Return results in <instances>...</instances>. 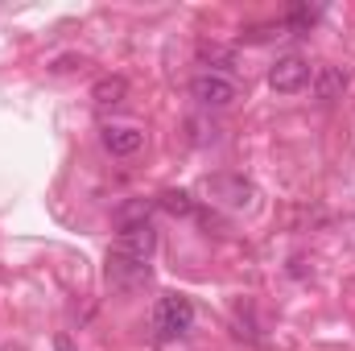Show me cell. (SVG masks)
I'll return each mask as SVG.
<instances>
[{"mask_svg":"<svg viewBox=\"0 0 355 351\" xmlns=\"http://www.w3.org/2000/svg\"><path fill=\"white\" fill-rule=\"evenodd\" d=\"M190 327H194V306H190V298H182V293L157 298V306H153V331H157L162 339H182Z\"/></svg>","mask_w":355,"mask_h":351,"instance_id":"obj_1","label":"cell"},{"mask_svg":"<svg viewBox=\"0 0 355 351\" xmlns=\"http://www.w3.org/2000/svg\"><path fill=\"white\" fill-rule=\"evenodd\" d=\"M207 194H211V203H219L227 211H252L257 207V186L244 174H211Z\"/></svg>","mask_w":355,"mask_h":351,"instance_id":"obj_2","label":"cell"},{"mask_svg":"<svg viewBox=\"0 0 355 351\" xmlns=\"http://www.w3.org/2000/svg\"><path fill=\"white\" fill-rule=\"evenodd\" d=\"M190 95L202 103V108H227V103H236V79H227L223 71H198L194 79H190Z\"/></svg>","mask_w":355,"mask_h":351,"instance_id":"obj_3","label":"cell"},{"mask_svg":"<svg viewBox=\"0 0 355 351\" xmlns=\"http://www.w3.org/2000/svg\"><path fill=\"white\" fill-rule=\"evenodd\" d=\"M103 277H107L112 289H137V285L149 281V261L112 248V252H107V264H103Z\"/></svg>","mask_w":355,"mask_h":351,"instance_id":"obj_4","label":"cell"},{"mask_svg":"<svg viewBox=\"0 0 355 351\" xmlns=\"http://www.w3.org/2000/svg\"><path fill=\"white\" fill-rule=\"evenodd\" d=\"M306 83H310V62L302 54H285L268 71V87L277 91V95H297Z\"/></svg>","mask_w":355,"mask_h":351,"instance_id":"obj_5","label":"cell"},{"mask_svg":"<svg viewBox=\"0 0 355 351\" xmlns=\"http://www.w3.org/2000/svg\"><path fill=\"white\" fill-rule=\"evenodd\" d=\"M116 248L128 252V257L149 261L153 248H157V232H153V223H149V219H124V223H120V236H116Z\"/></svg>","mask_w":355,"mask_h":351,"instance_id":"obj_6","label":"cell"},{"mask_svg":"<svg viewBox=\"0 0 355 351\" xmlns=\"http://www.w3.org/2000/svg\"><path fill=\"white\" fill-rule=\"evenodd\" d=\"M141 145H145V132L132 124H107L103 128V149L112 157H132V153H141Z\"/></svg>","mask_w":355,"mask_h":351,"instance_id":"obj_7","label":"cell"},{"mask_svg":"<svg viewBox=\"0 0 355 351\" xmlns=\"http://www.w3.org/2000/svg\"><path fill=\"white\" fill-rule=\"evenodd\" d=\"M347 95V75L339 67H318L314 71V99L318 103H335Z\"/></svg>","mask_w":355,"mask_h":351,"instance_id":"obj_8","label":"cell"},{"mask_svg":"<svg viewBox=\"0 0 355 351\" xmlns=\"http://www.w3.org/2000/svg\"><path fill=\"white\" fill-rule=\"evenodd\" d=\"M124 95H128V83H124L120 75H107V79H99V83L91 87V99H95L99 108H116V103H124Z\"/></svg>","mask_w":355,"mask_h":351,"instance_id":"obj_9","label":"cell"},{"mask_svg":"<svg viewBox=\"0 0 355 351\" xmlns=\"http://www.w3.org/2000/svg\"><path fill=\"white\" fill-rule=\"evenodd\" d=\"M157 203H162V211H170V215H194V203H190L186 190H166Z\"/></svg>","mask_w":355,"mask_h":351,"instance_id":"obj_10","label":"cell"},{"mask_svg":"<svg viewBox=\"0 0 355 351\" xmlns=\"http://www.w3.org/2000/svg\"><path fill=\"white\" fill-rule=\"evenodd\" d=\"M314 17H318V8H306V4H297V8H289V25H297V29H306V25H314Z\"/></svg>","mask_w":355,"mask_h":351,"instance_id":"obj_11","label":"cell"}]
</instances>
